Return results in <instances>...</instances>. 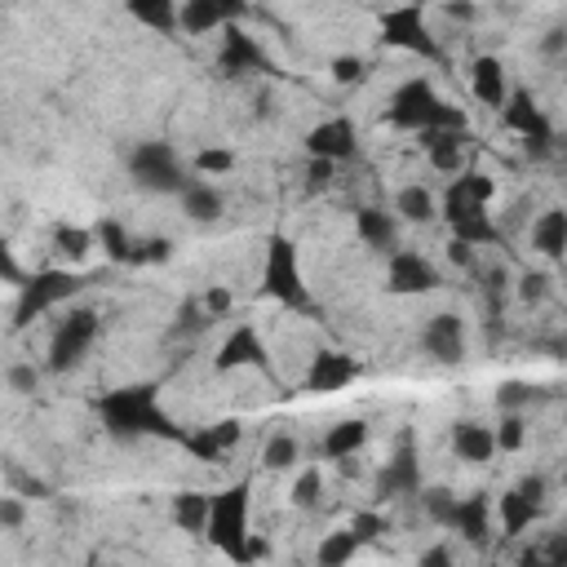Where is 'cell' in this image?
Instances as JSON below:
<instances>
[{
  "mask_svg": "<svg viewBox=\"0 0 567 567\" xmlns=\"http://www.w3.org/2000/svg\"><path fill=\"white\" fill-rule=\"evenodd\" d=\"M102 426L116 434V439H142V434H160V439H182V430L164 417L160 400H155V386H125V390H111L106 400L98 404Z\"/></svg>",
  "mask_w": 567,
  "mask_h": 567,
  "instance_id": "obj_1",
  "label": "cell"
},
{
  "mask_svg": "<svg viewBox=\"0 0 567 567\" xmlns=\"http://www.w3.org/2000/svg\"><path fill=\"white\" fill-rule=\"evenodd\" d=\"M492 178L483 174H462L443 196V217L457 231V240L466 244H492L496 240V222L488 217V200H492Z\"/></svg>",
  "mask_w": 567,
  "mask_h": 567,
  "instance_id": "obj_2",
  "label": "cell"
},
{
  "mask_svg": "<svg viewBox=\"0 0 567 567\" xmlns=\"http://www.w3.org/2000/svg\"><path fill=\"white\" fill-rule=\"evenodd\" d=\"M390 125H400V129H421V134H426V129H457V134L470 129L466 111L452 106V102H443V98L434 93V85L421 80V76L394 89V98H390Z\"/></svg>",
  "mask_w": 567,
  "mask_h": 567,
  "instance_id": "obj_3",
  "label": "cell"
},
{
  "mask_svg": "<svg viewBox=\"0 0 567 567\" xmlns=\"http://www.w3.org/2000/svg\"><path fill=\"white\" fill-rule=\"evenodd\" d=\"M209 541L226 554V558H253V545H249V483H236L217 496H209V524H204Z\"/></svg>",
  "mask_w": 567,
  "mask_h": 567,
  "instance_id": "obj_4",
  "label": "cell"
},
{
  "mask_svg": "<svg viewBox=\"0 0 567 567\" xmlns=\"http://www.w3.org/2000/svg\"><path fill=\"white\" fill-rule=\"evenodd\" d=\"M129 174H134V182L142 191H155V196H182V187L191 182L182 155L168 147V142H142V147H134Z\"/></svg>",
  "mask_w": 567,
  "mask_h": 567,
  "instance_id": "obj_5",
  "label": "cell"
},
{
  "mask_svg": "<svg viewBox=\"0 0 567 567\" xmlns=\"http://www.w3.org/2000/svg\"><path fill=\"white\" fill-rule=\"evenodd\" d=\"M266 293L275 302H284L289 311H306L311 306V293L302 284V266H298V244L275 236L270 249H266Z\"/></svg>",
  "mask_w": 567,
  "mask_h": 567,
  "instance_id": "obj_6",
  "label": "cell"
},
{
  "mask_svg": "<svg viewBox=\"0 0 567 567\" xmlns=\"http://www.w3.org/2000/svg\"><path fill=\"white\" fill-rule=\"evenodd\" d=\"M98 342V315L89 306L67 311V319L53 328V342H49V368L53 373H72L85 364L89 346Z\"/></svg>",
  "mask_w": 567,
  "mask_h": 567,
  "instance_id": "obj_7",
  "label": "cell"
},
{
  "mask_svg": "<svg viewBox=\"0 0 567 567\" xmlns=\"http://www.w3.org/2000/svg\"><path fill=\"white\" fill-rule=\"evenodd\" d=\"M85 289V279L72 275V270H40L36 279L23 284V293H18V311H14V324L27 328L36 315H45L49 306H59V302H72L76 293Z\"/></svg>",
  "mask_w": 567,
  "mask_h": 567,
  "instance_id": "obj_8",
  "label": "cell"
},
{
  "mask_svg": "<svg viewBox=\"0 0 567 567\" xmlns=\"http://www.w3.org/2000/svg\"><path fill=\"white\" fill-rule=\"evenodd\" d=\"M381 40L394 45V49H408V53H421V59H439V45L426 27V14L421 5H404V10H390L381 18Z\"/></svg>",
  "mask_w": 567,
  "mask_h": 567,
  "instance_id": "obj_9",
  "label": "cell"
},
{
  "mask_svg": "<svg viewBox=\"0 0 567 567\" xmlns=\"http://www.w3.org/2000/svg\"><path fill=\"white\" fill-rule=\"evenodd\" d=\"M501 106H505V125L528 138V151H532V155H545V151L554 147V129H550V121H545V111H541L528 93H509Z\"/></svg>",
  "mask_w": 567,
  "mask_h": 567,
  "instance_id": "obj_10",
  "label": "cell"
},
{
  "mask_svg": "<svg viewBox=\"0 0 567 567\" xmlns=\"http://www.w3.org/2000/svg\"><path fill=\"white\" fill-rule=\"evenodd\" d=\"M217 67H222L226 76H266V72H270L262 45H257L249 32H240V27H226L222 53H217Z\"/></svg>",
  "mask_w": 567,
  "mask_h": 567,
  "instance_id": "obj_11",
  "label": "cell"
},
{
  "mask_svg": "<svg viewBox=\"0 0 567 567\" xmlns=\"http://www.w3.org/2000/svg\"><path fill=\"white\" fill-rule=\"evenodd\" d=\"M421 492V466H417V452H413V434L400 439V452L386 462V470L377 475V496L390 501V496H413Z\"/></svg>",
  "mask_w": 567,
  "mask_h": 567,
  "instance_id": "obj_12",
  "label": "cell"
},
{
  "mask_svg": "<svg viewBox=\"0 0 567 567\" xmlns=\"http://www.w3.org/2000/svg\"><path fill=\"white\" fill-rule=\"evenodd\" d=\"M421 346H426V355L434 364H462L466 360V324L452 315V311L434 315L426 324V332H421Z\"/></svg>",
  "mask_w": 567,
  "mask_h": 567,
  "instance_id": "obj_13",
  "label": "cell"
},
{
  "mask_svg": "<svg viewBox=\"0 0 567 567\" xmlns=\"http://www.w3.org/2000/svg\"><path fill=\"white\" fill-rule=\"evenodd\" d=\"M244 14V0H187L178 10V27L191 36H209L217 27H231Z\"/></svg>",
  "mask_w": 567,
  "mask_h": 567,
  "instance_id": "obj_14",
  "label": "cell"
},
{
  "mask_svg": "<svg viewBox=\"0 0 567 567\" xmlns=\"http://www.w3.org/2000/svg\"><path fill=\"white\" fill-rule=\"evenodd\" d=\"M430 289H439V270L413 249H394L390 253V293L408 298V293H430Z\"/></svg>",
  "mask_w": 567,
  "mask_h": 567,
  "instance_id": "obj_15",
  "label": "cell"
},
{
  "mask_svg": "<svg viewBox=\"0 0 567 567\" xmlns=\"http://www.w3.org/2000/svg\"><path fill=\"white\" fill-rule=\"evenodd\" d=\"M244 364H253V368H270L262 337H257V328H249V324H240L231 337H226L222 351H217V360H213V368H217V373H231V368H244Z\"/></svg>",
  "mask_w": 567,
  "mask_h": 567,
  "instance_id": "obj_16",
  "label": "cell"
},
{
  "mask_svg": "<svg viewBox=\"0 0 567 567\" xmlns=\"http://www.w3.org/2000/svg\"><path fill=\"white\" fill-rule=\"evenodd\" d=\"M355 377H360V364H355L351 355H342V351H319L315 364H311V373H306V390L332 394V390L351 386Z\"/></svg>",
  "mask_w": 567,
  "mask_h": 567,
  "instance_id": "obj_17",
  "label": "cell"
},
{
  "mask_svg": "<svg viewBox=\"0 0 567 567\" xmlns=\"http://www.w3.org/2000/svg\"><path fill=\"white\" fill-rule=\"evenodd\" d=\"M448 528H457L466 541H475V545H483L488 541V532H492V501L483 496V492H475V496H457V505H452V519H448Z\"/></svg>",
  "mask_w": 567,
  "mask_h": 567,
  "instance_id": "obj_18",
  "label": "cell"
},
{
  "mask_svg": "<svg viewBox=\"0 0 567 567\" xmlns=\"http://www.w3.org/2000/svg\"><path fill=\"white\" fill-rule=\"evenodd\" d=\"M306 147H311V155L337 164V160L355 155V125H351V121H324L319 129L306 134Z\"/></svg>",
  "mask_w": 567,
  "mask_h": 567,
  "instance_id": "obj_19",
  "label": "cell"
},
{
  "mask_svg": "<svg viewBox=\"0 0 567 567\" xmlns=\"http://www.w3.org/2000/svg\"><path fill=\"white\" fill-rule=\"evenodd\" d=\"M178 443H187V452H196L200 462H222L226 448L240 443V421H222V426H204V430H191L182 434Z\"/></svg>",
  "mask_w": 567,
  "mask_h": 567,
  "instance_id": "obj_20",
  "label": "cell"
},
{
  "mask_svg": "<svg viewBox=\"0 0 567 567\" xmlns=\"http://www.w3.org/2000/svg\"><path fill=\"white\" fill-rule=\"evenodd\" d=\"M452 448H457V457L470 462V466H483V462L496 457V439H492V430L479 426V421H462L457 430H452Z\"/></svg>",
  "mask_w": 567,
  "mask_h": 567,
  "instance_id": "obj_21",
  "label": "cell"
},
{
  "mask_svg": "<svg viewBox=\"0 0 567 567\" xmlns=\"http://www.w3.org/2000/svg\"><path fill=\"white\" fill-rule=\"evenodd\" d=\"M355 231H360L364 244H373V249H381V253L400 249V226H394V217L381 213V209H360V213H355Z\"/></svg>",
  "mask_w": 567,
  "mask_h": 567,
  "instance_id": "obj_22",
  "label": "cell"
},
{
  "mask_svg": "<svg viewBox=\"0 0 567 567\" xmlns=\"http://www.w3.org/2000/svg\"><path fill=\"white\" fill-rule=\"evenodd\" d=\"M470 89H475V98L483 102V106H501L505 98H509V89H505V67H501V59H479L475 63V72H470Z\"/></svg>",
  "mask_w": 567,
  "mask_h": 567,
  "instance_id": "obj_23",
  "label": "cell"
},
{
  "mask_svg": "<svg viewBox=\"0 0 567 567\" xmlns=\"http://www.w3.org/2000/svg\"><path fill=\"white\" fill-rule=\"evenodd\" d=\"M496 515H501V532H505V537H519V532H528V528L537 524L541 505H537L532 496H524V492L515 488V492H505V496H501Z\"/></svg>",
  "mask_w": 567,
  "mask_h": 567,
  "instance_id": "obj_24",
  "label": "cell"
},
{
  "mask_svg": "<svg viewBox=\"0 0 567 567\" xmlns=\"http://www.w3.org/2000/svg\"><path fill=\"white\" fill-rule=\"evenodd\" d=\"M532 249H537L541 257H550V262L563 257V249H567V213H563V209L541 213V222L532 226Z\"/></svg>",
  "mask_w": 567,
  "mask_h": 567,
  "instance_id": "obj_25",
  "label": "cell"
},
{
  "mask_svg": "<svg viewBox=\"0 0 567 567\" xmlns=\"http://www.w3.org/2000/svg\"><path fill=\"white\" fill-rule=\"evenodd\" d=\"M462 142H466V134H457V129H426L430 164L443 168V174H457L462 168Z\"/></svg>",
  "mask_w": 567,
  "mask_h": 567,
  "instance_id": "obj_26",
  "label": "cell"
},
{
  "mask_svg": "<svg viewBox=\"0 0 567 567\" xmlns=\"http://www.w3.org/2000/svg\"><path fill=\"white\" fill-rule=\"evenodd\" d=\"M364 439H368V426H364V421H337V426L324 434V457H328V462H346V457H355V452L364 448Z\"/></svg>",
  "mask_w": 567,
  "mask_h": 567,
  "instance_id": "obj_27",
  "label": "cell"
},
{
  "mask_svg": "<svg viewBox=\"0 0 567 567\" xmlns=\"http://www.w3.org/2000/svg\"><path fill=\"white\" fill-rule=\"evenodd\" d=\"M182 213L191 222H217L222 217V191H213V182H187L182 187Z\"/></svg>",
  "mask_w": 567,
  "mask_h": 567,
  "instance_id": "obj_28",
  "label": "cell"
},
{
  "mask_svg": "<svg viewBox=\"0 0 567 567\" xmlns=\"http://www.w3.org/2000/svg\"><path fill=\"white\" fill-rule=\"evenodd\" d=\"M125 5L151 32H174L178 27V0H125Z\"/></svg>",
  "mask_w": 567,
  "mask_h": 567,
  "instance_id": "obj_29",
  "label": "cell"
},
{
  "mask_svg": "<svg viewBox=\"0 0 567 567\" xmlns=\"http://www.w3.org/2000/svg\"><path fill=\"white\" fill-rule=\"evenodd\" d=\"M174 524L182 532H204V524H209V492H178L174 496Z\"/></svg>",
  "mask_w": 567,
  "mask_h": 567,
  "instance_id": "obj_30",
  "label": "cell"
},
{
  "mask_svg": "<svg viewBox=\"0 0 567 567\" xmlns=\"http://www.w3.org/2000/svg\"><path fill=\"white\" fill-rule=\"evenodd\" d=\"M93 240L106 249V257L111 262H129V249H134V240H129V231H125V226L121 222H98V231H93Z\"/></svg>",
  "mask_w": 567,
  "mask_h": 567,
  "instance_id": "obj_31",
  "label": "cell"
},
{
  "mask_svg": "<svg viewBox=\"0 0 567 567\" xmlns=\"http://www.w3.org/2000/svg\"><path fill=\"white\" fill-rule=\"evenodd\" d=\"M394 209H400V217H408V222H430L434 217V196L426 187H404L400 200H394Z\"/></svg>",
  "mask_w": 567,
  "mask_h": 567,
  "instance_id": "obj_32",
  "label": "cell"
},
{
  "mask_svg": "<svg viewBox=\"0 0 567 567\" xmlns=\"http://www.w3.org/2000/svg\"><path fill=\"white\" fill-rule=\"evenodd\" d=\"M262 462H266V470H289V466H298V439H293V434H275V439L266 443V452H262Z\"/></svg>",
  "mask_w": 567,
  "mask_h": 567,
  "instance_id": "obj_33",
  "label": "cell"
},
{
  "mask_svg": "<svg viewBox=\"0 0 567 567\" xmlns=\"http://www.w3.org/2000/svg\"><path fill=\"white\" fill-rule=\"evenodd\" d=\"M53 244H59V253H67L72 262H85L89 249H93V236L80 231V226H59V231H53Z\"/></svg>",
  "mask_w": 567,
  "mask_h": 567,
  "instance_id": "obj_34",
  "label": "cell"
},
{
  "mask_svg": "<svg viewBox=\"0 0 567 567\" xmlns=\"http://www.w3.org/2000/svg\"><path fill=\"white\" fill-rule=\"evenodd\" d=\"M355 550H360L355 532H332V537H328V541L319 545V563H324V567H337V563L355 558Z\"/></svg>",
  "mask_w": 567,
  "mask_h": 567,
  "instance_id": "obj_35",
  "label": "cell"
},
{
  "mask_svg": "<svg viewBox=\"0 0 567 567\" xmlns=\"http://www.w3.org/2000/svg\"><path fill=\"white\" fill-rule=\"evenodd\" d=\"M492 439H496V452H515V448H524V439H528L524 417H519V413H505V421L492 430Z\"/></svg>",
  "mask_w": 567,
  "mask_h": 567,
  "instance_id": "obj_36",
  "label": "cell"
},
{
  "mask_svg": "<svg viewBox=\"0 0 567 567\" xmlns=\"http://www.w3.org/2000/svg\"><path fill=\"white\" fill-rule=\"evenodd\" d=\"M319 496H324V475L319 470H302L298 483H293V505L298 509H315Z\"/></svg>",
  "mask_w": 567,
  "mask_h": 567,
  "instance_id": "obj_37",
  "label": "cell"
},
{
  "mask_svg": "<svg viewBox=\"0 0 567 567\" xmlns=\"http://www.w3.org/2000/svg\"><path fill=\"white\" fill-rule=\"evenodd\" d=\"M532 404V386H524V381H505L501 390H496V408L501 413H519V408H528Z\"/></svg>",
  "mask_w": 567,
  "mask_h": 567,
  "instance_id": "obj_38",
  "label": "cell"
},
{
  "mask_svg": "<svg viewBox=\"0 0 567 567\" xmlns=\"http://www.w3.org/2000/svg\"><path fill=\"white\" fill-rule=\"evenodd\" d=\"M452 505H457V496H452L448 488H430V492H426V515H430L434 524H443V528H448V519H452Z\"/></svg>",
  "mask_w": 567,
  "mask_h": 567,
  "instance_id": "obj_39",
  "label": "cell"
},
{
  "mask_svg": "<svg viewBox=\"0 0 567 567\" xmlns=\"http://www.w3.org/2000/svg\"><path fill=\"white\" fill-rule=\"evenodd\" d=\"M196 168H200V174H226V168H236V155L222 151V147H213V151H200V155H196Z\"/></svg>",
  "mask_w": 567,
  "mask_h": 567,
  "instance_id": "obj_40",
  "label": "cell"
},
{
  "mask_svg": "<svg viewBox=\"0 0 567 567\" xmlns=\"http://www.w3.org/2000/svg\"><path fill=\"white\" fill-rule=\"evenodd\" d=\"M36 386H40V368H36V364H14V368H10V390L36 394Z\"/></svg>",
  "mask_w": 567,
  "mask_h": 567,
  "instance_id": "obj_41",
  "label": "cell"
},
{
  "mask_svg": "<svg viewBox=\"0 0 567 567\" xmlns=\"http://www.w3.org/2000/svg\"><path fill=\"white\" fill-rule=\"evenodd\" d=\"M27 524V505L18 496H0V528H23Z\"/></svg>",
  "mask_w": 567,
  "mask_h": 567,
  "instance_id": "obj_42",
  "label": "cell"
},
{
  "mask_svg": "<svg viewBox=\"0 0 567 567\" xmlns=\"http://www.w3.org/2000/svg\"><path fill=\"white\" fill-rule=\"evenodd\" d=\"M332 80L337 85H360L364 80V59H337L332 63Z\"/></svg>",
  "mask_w": 567,
  "mask_h": 567,
  "instance_id": "obj_43",
  "label": "cell"
},
{
  "mask_svg": "<svg viewBox=\"0 0 567 567\" xmlns=\"http://www.w3.org/2000/svg\"><path fill=\"white\" fill-rule=\"evenodd\" d=\"M351 532H355V541H373L377 532H386V519H381V515H368V509H364V515H355Z\"/></svg>",
  "mask_w": 567,
  "mask_h": 567,
  "instance_id": "obj_44",
  "label": "cell"
},
{
  "mask_svg": "<svg viewBox=\"0 0 567 567\" xmlns=\"http://www.w3.org/2000/svg\"><path fill=\"white\" fill-rule=\"evenodd\" d=\"M168 257V240H147L129 249V262H164Z\"/></svg>",
  "mask_w": 567,
  "mask_h": 567,
  "instance_id": "obj_45",
  "label": "cell"
},
{
  "mask_svg": "<svg viewBox=\"0 0 567 567\" xmlns=\"http://www.w3.org/2000/svg\"><path fill=\"white\" fill-rule=\"evenodd\" d=\"M545 289H550V279H545V275H532V270H528V275L519 279V298H524V302H541Z\"/></svg>",
  "mask_w": 567,
  "mask_h": 567,
  "instance_id": "obj_46",
  "label": "cell"
},
{
  "mask_svg": "<svg viewBox=\"0 0 567 567\" xmlns=\"http://www.w3.org/2000/svg\"><path fill=\"white\" fill-rule=\"evenodd\" d=\"M200 306H204L209 319H213V315H226V311H231V293H226V289H209V293L200 298Z\"/></svg>",
  "mask_w": 567,
  "mask_h": 567,
  "instance_id": "obj_47",
  "label": "cell"
},
{
  "mask_svg": "<svg viewBox=\"0 0 567 567\" xmlns=\"http://www.w3.org/2000/svg\"><path fill=\"white\" fill-rule=\"evenodd\" d=\"M0 279H10V284H18L23 279V270H18V262H14V249L0 240Z\"/></svg>",
  "mask_w": 567,
  "mask_h": 567,
  "instance_id": "obj_48",
  "label": "cell"
},
{
  "mask_svg": "<svg viewBox=\"0 0 567 567\" xmlns=\"http://www.w3.org/2000/svg\"><path fill=\"white\" fill-rule=\"evenodd\" d=\"M328 178H332V160H311V187H328Z\"/></svg>",
  "mask_w": 567,
  "mask_h": 567,
  "instance_id": "obj_49",
  "label": "cell"
},
{
  "mask_svg": "<svg viewBox=\"0 0 567 567\" xmlns=\"http://www.w3.org/2000/svg\"><path fill=\"white\" fill-rule=\"evenodd\" d=\"M519 492H524V496H532L537 505H545V479H541V475H528V479L519 483Z\"/></svg>",
  "mask_w": 567,
  "mask_h": 567,
  "instance_id": "obj_50",
  "label": "cell"
},
{
  "mask_svg": "<svg viewBox=\"0 0 567 567\" xmlns=\"http://www.w3.org/2000/svg\"><path fill=\"white\" fill-rule=\"evenodd\" d=\"M448 257L457 262V266H470L475 262V244H466V240H452V249H448Z\"/></svg>",
  "mask_w": 567,
  "mask_h": 567,
  "instance_id": "obj_51",
  "label": "cell"
},
{
  "mask_svg": "<svg viewBox=\"0 0 567 567\" xmlns=\"http://www.w3.org/2000/svg\"><path fill=\"white\" fill-rule=\"evenodd\" d=\"M448 18H475V5H470V0H448Z\"/></svg>",
  "mask_w": 567,
  "mask_h": 567,
  "instance_id": "obj_52",
  "label": "cell"
},
{
  "mask_svg": "<svg viewBox=\"0 0 567 567\" xmlns=\"http://www.w3.org/2000/svg\"><path fill=\"white\" fill-rule=\"evenodd\" d=\"M563 40H567V32H563V27H554V32L545 36V53H563Z\"/></svg>",
  "mask_w": 567,
  "mask_h": 567,
  "instance_id": "obj_53",
  "label": "cell"
},
{
  "mask_svg": "<svg viewBox=\"0 0 567 567\" xmlns=\"http://www.w3.org/2000/svg\"><path fill=\"white\" fill-rule=\"evenodd\" d=\"M421 563H448V550H430V554H421Z\"/></svg>",
  "mask_w": 567,
  "mask_h": 567,
  "instance_id": "obj_54",
  "label": "cell"
},
{
  "mask_svg": "<svg viewBox=\"0 0 567 567\" xmlns=\"http://www.w3.org/2000/svg\"><path fill=\"white\" fill-rule=\"evenodd\" d=\"M501 5H519V0H501Z\"/></svg>",
  "mask_w": 567,
  "mask_h": 567,
  "instance_id": "obj_55",
  "label": "cell"
}]
</instances>
